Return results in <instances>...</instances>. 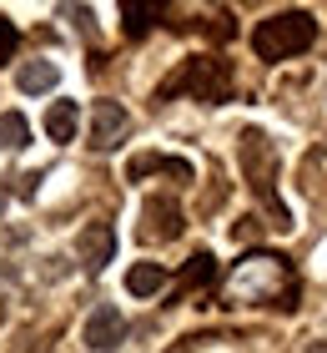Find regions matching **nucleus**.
Masks as SVG:
<instances>
[{
    "mask_svg": "<svg viewBox=\"0 0 327 353\" xmlns=\"http://www.w3.org/2000/svg\"><path fill=\"white\" fill-rule=\"evenodd\" d=\"M313 36H317V21L307 10H277L252 30V51L262 61H287V56H302Z\"/></svg>",
    "mask_w": 327,
    "mask_h": 353,
    "instance_id": "f257e3e1",
    "label": "nucleus"
},
{
    "mask_svg": "<svg viewBox=\"0 0 327 353\" xmlns=\"http://www.w3.org/2000/svg\"><path fill=\"white\" fill-rule=\"evenodd\" d=\"M242 172H247V182H252L257 197H267L277 228H287V212H282V202H277V192H272V182H277V152H272V141L262 137L257 126L242 132Z\"/></svg>",
    "mask_w": 327,
    "mask_h": 353,
    "instance_id": "f03ea898",
    "label": "nucleus"
},
{
    "mask_svg": "<svg viewBox=\"0 0 327 353\" xmlns=\"http://www.w3.org/2000/svg\"><path fill=\"white\" fill-rule=\"evenodd\" d=\"M176 86L191 91L196 101H226V91H232V71H226L222 56H191L187 66L176 71L167 86H161V96H171Z\"/></svg>",
    "mask_w": 327,
    "mask_h": 353,
    "instance_id": "7ed1b4c3",
    "label": "nucleus"
},
{
    "mask_svg": "<svg viewBox=\"0 0 327 353\" xmlns=\"http://www.w3.org/2000/svg\"><path fill=\"white\" fill-rule=\"evenodd\" d=\"M277 288L292 293V278H287V263L282 258H267V252H257V258H247L232 272V298L267 303V298H277Z\"/></svg>",
    "mask_w": 327,
    "mask_h": 353,
    "instance_id": "20e7f679",
    "label": "nucleus"
},
{
    "mask_svg": "<svg viewBox=\"0 0 327 353\" xmlns=\"http://www.w3.org/2000/svg\"><path fill=\"white\" fill-rule=\"evenodd\" d=\"M136 232L146 243H171V237H182V202L176 197H146Z\"/></svg>",
    "mask_w": 327,
    "mask_h": 353,
    "instance_id": "39448f33",
    "label": "nucleus"
},
{
    "mask_svg": "<svg viewBox=\"0 0 327 353\" xmlns=\"http://www.w3.org/2000/svg\"><path fill=\"white\" fill-rule=\"evenodd\" d=\"M131 132V117L116 106V101H96V117H91V147L96 152H111L121 147V137Z\"/></svg>",
    "mask_w": 327,
    "mask_h": 353,
    "instance_id": "423d86ee",
    "label": "nucleus"
},
{
    "mask_svg": "<svg viewBox=\"0 0 327 353\" xmlns=\"http://www.w3.org/2000/svg\"><path fill=\"white\" fill-rule=\"evenodd\" d=\"M76 252H81V263H86L91 272H101L111 263V252H116V232H111V222H86Z\"/></svg>",
    "mask_w": 327,
    "mask_h": 353,
    "instance_id": "0eeeda50",
    "label": "nucleus"
},
{
    "mask_svg": "<svg viewBox=\"0 0 327 353\" xmlns=\"http://www.w3.org/2000/svg\"><path fill=\"white\" fill-rule=\"evenodd\" d=\"M151 172H171L176 182H191V162L187 157H161V152H141L126 162V182H146Z\"/></svg>",
    "mask_w": 327,
    "mask_h": 353,
    "instance_id": "6e6552de",
    "label": "nucleus"
},
{
    "mask_svg": "<svg viewBox=\"0 0 327 353\" xmlns=\"http://www.w3.org/2000/svg\"><path fill=\"white\" fill-rule=\"evenodd\" d=\"M121 339H126V318H121L116 308H96V313L86 318V343H91V348L106 353V348H116Z\"/></svg>",
    "mask_w": 327,
    "mask_h": 353,
    "instance_id": "1a4fd4ad",
    "label": "nucleus"
},
{
    "mask_svg": "<svg viewBox=\"0 0 327 353\" xmlns=\"http://www.w3.org/2000/svg\"><path fill=\"white\" fill-rule=\"evenodd\" d=\"M56 81H61V66H56V61H21V71H15V86H21L25 96L51 91Z\"/></svg>",
    "mask_w": 327,
    "mask_h": 353,
    "instance_id": "9d476101",
    "label": "nucleus"
},
{
    "mask_svg": "<svg viewBox=\"0 0 327 353\" xmlns=\"http://www.w3.org/2000/svg\"><path fill=\"white\" fill-rule=\"evenodd\" d=\"M167 288V268H156V263H136L126 272V293H136V298H151Z\"/></svg>",
    "mask_w": 327,
    "mask_h": 353,
    "instance_id": "9b49d317",
    "label": "nucleus"
},
{
    "mask_svg": "<svg viewBox=\"0 0 327 353\" xmlns=\"http://www.w3.org/2000/svg\"><path fill=\"white\" fill-rule=\"evenodd\" d=\"M76 121H81L76 101H56L51 111H45V137H51V141H71L76 137Z\"/></svg>",
    "mask_w": 327,
    "mask_h": 353,
    "instance_id": "f8f14e48",
    "label": "nucleus"
},
{
    "mask_svg": "<svg viewBox=\"0 0 327 353\" xmlns=\"http://www.w3.org/2000/svg\"><path fill=\"white\" fill-rule=\"evenodd\" d=\"M30 141V126L21 111H0V152H15V147H25Z\"/></svg>",
    "mask_w": 327,
    "mask_h": 353,
    "instance_id": "ddd939ff",
    "label": "nucleus"
},
{
    "mask_svg": "<svg viewBox=\"0 0 327 353\" xmlns=\"http://www.w3.org/2000/svg\"><path fill=\"white\" fill-rule=\"evenodd\" d=\"M211 278H217V258H211V252H196L187 263V272H182V288H207Z\"/></svg>",
    "mask_w": 327,
    "mask_h": 353,
    "instance_id": "4468645a",
    "label": "nucleus"
},
{
    "mask_svg": "<svg viewBox=\"0 0 327 353\" xmlns=\"http://www.w3.org/2000/svg\"><path fill=\"white\" fill-rule=\"evenodd\" d=\"M121 15H126V36H146V26H151L156 6H121Z\"/></svg>",
    "mask_w": 327,
    "mask_h": 353,
    "instance_id": "2eb2a0df",
    "label": "nucleus"
},
{
    "mask_svg": "<svg viewBox=\"0 0 327 353\" xmlns=\"http://www.w3.org/2000/svg\"><path fill=\"white\" fill-rule=\"evenodd\" d=\"M15 41H21V36H15V26L6 21V15H0V66H6V61L15 56Z\"/></svg>",
    "mask_w": 327,
    "mask_h": 353,
    "instance_id": "dca6fc26",
    "label": "nucleus"
},
{
    "mask_svg": "<svg viewBox=\"0 0 327 353\" xmlns=\"http://www.w3.org/2000/svg\"><path fill=\"white\" fill-rule=\"evenodd\" d=\"M207 30H211L217 41H232V15H217V21H211Z\"/></svg>",
    "mask_w": 327,
    "mask_h": 353,
    "instance_id": "f3484780",
    "label": "nucleus"
},
{
    "mask_svg": "<svg viewBox=\"0 0 327 353\" xmlns=\"http://www.w3.org/2000/svg\"><path fill=\"white\" fill-rule=\"evenodd\" d=\"M307 353H327V339H317V343H313V348H307Z\"/></svg>",
    "mask_w": 327,
    "mask_h": 353,
    "instance_id": "a211bd4d",
    "label": "nucleus"
},
{
    "mask_svg": "<svg viewBox=\"0 0 327 353\" xmlns=\"http://www.w3.org/2000/svg\"><path fill=\"white\" fill-rule=\"evenodd\" d=\"M25 353H51V348H45V343H36V348H25Z\"/></svg>",
    "mask_w": 327,
    "mask_h": 353,
    "instance_id": "6ab92c4d",
    "label": "nucleus"
}]
</instances>
